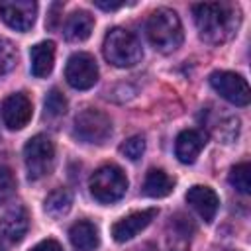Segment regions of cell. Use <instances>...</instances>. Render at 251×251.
<instances>
[{
  "mask_svg": "<svg viewBox=\"0 0 251 251\" xmlns=\"http://www.w3.org/2000/svg\"><path fill=\"white\" fill-rule=\"evenodd\" d=\"M175 188V178L169 176L163 169H151L145 175L143 180V192L149 198H165L173 192Z\"/></svg>",
  "mask_w": 251,
  "mask_h": 251,
  "instance_id": "obj_18",
  "label": "cell"
},
{
  "mask_svg": "<svg viewBox=\"0 0 251 251\" xmlns=\"http://www.w3.org/2000/svg\"><path fill=\"white\" fill-rule=\"evenodd\" d=\"M31 114H33L31 100L24 92H14L6 96V100L2 102V122L12 131L24 129L29 124Z\"/></svg>",
  "mask_w": 251,
  "mask_h": 251,
  "instance_id": "obj_10",
  "label": "cell"
},
{
  "mask_svg": "<svg viewBox=\"0 0 251 251\" xmlns=\"http://www.w3.org/2000/svg\"><path fill=\"white\" fill-rule=\"evenodd\" d=\"M88 188L100 204H114L126 194L127 178L118 165H102L92 173Z\"/></svg>",
  "mask_w": 251,
  "mask_h": 251,
  "instance_id": "obj_4",
  "label": "cell"
},
{
  "mask_svg": "<svg viewBox=\"0 0 251 251\" xmlns=\"http://www.w3.org/2000/svg\"><path fill=\"white\" fill-rule=\"evenodd\" d=\"M35 16H37V4L31 0H2L0 2L2 22L16 31L31 29Z\"/></svg>",
  "mask_w": 251,
  "mask_h": 251,
  "instance_id": "obj_9",
  "label": "cell"
},
{
  "mask_svg": "<svg viewBox=\"0 0 251 251\" xmlns=\"http://www.w3.org/2000/svg\"><path fill=\"white\" fill-rule=\"evenodd\" d=\"M198 35L212 45L229 41L239 27L241 12L231 2H204L192 6Z\"/></svg>",
  "mask_w": 251,
  "mask_h": 251,
  "instance_id": "obj_1",
  "label": "cell"
},
{
  "mask_svg": "<svg viewBox=\"0 0 251 251\" xmlns=\"http://www.w3.org/2000/svg\"><path fill=\"white\" fill-rule=\"evenodd\" d=\"M208 80H210V86L229 104H235V106L249 104L251 100L249 84L241 75L231 71H214Z\"/></svg>",
  "mask_w": 251,
  "mask_h": 251,
  "instance_id": "obj_7",
  "label": "cell"
},
{
  "mask_svg": "<svg viewBox=\"0 0 251 251\" xmlns=\"http://www.w3.org/2000/svg\"><path fill=\"white\" fill-rule=\"evenodd\" d=\"M186 202L190 204V208L206 222L210 224L220 208V198L218 194L210 188V186H202V184H194L192 188H188L186 192Z\"/></svg>",
  "mask_w": 251,
  "mask_h": 251,
  "instance_id": "obj_12",
  "label": "cell"
},
{
  "mask_svg": "<svg viewBox=\"0 0 251 251\" xmlns=\"http://www.w3.org/2000/svg\"><path fill=\"white\" fill-rule=\"evenodd\" d=\"M159 214L157 208H147V210H139V212H131L127 216H124L122 220H118L112 226V237L118 243H126L129 239H133L139 231H143Z\"/></svg>",
  "mask_w": 251,
  "mask_h": 251,
  "instance_id": "obj_11",
  "label": "cell"
},
{
  "mask_svg": "<svg viewBox=\"0 0 251 251\" xmlns=\"http://www.w3.org/2000/svg\"><path fill=\"white\" fill-rule=\"evenodd\" d=\"M206 145V135L198 129H184L176 135V141H175V153H176V159L184 165H190L198 159L200 151L204 149Z\"/></svg>",
  "mask_w": 251,
  "mask_h": 251,
  "instance_id": "obj_14",
  "label": "cell"
},
{
  "mask_svg": "<svg viewBox=\"0 0 251 251\" xmlns=\"http://www.w3.org/2000/svg\"><path fill=\"white\" fill-rule=\"evenodd\" d=\"M24 163H25L29 180H39L45 175H49L53 169V163H55L53 141L43 133L29 137L27 143L24 145Z\"/></svg>",
  "mask_w": 251,
  "mask_h": 251,
  "instance_id": "obj_5",
  "label": "cell"
},
{
  "mask_svg": "<svg viewBox=\"0 0 251 251\" xmlns=\"http://www.w3.org/2000/svg\"><path fill=\"white\" fill-rule=\"evenodd\" d=\"M92 27H94V18L86 10H76L67 18L63 31H65V37L69 41L78 43V41H84L90 37Z\"/></svg>",
  "mask_w": 251,
  "mask_h": 251,
  "instance_id": "obj_17",
  "label": "cell"
},
{
  "mask_svg": "<svg viewBox=\"0 0 251 251\" xmlns=\"http://www.w3.org/2000/svg\"><path fill=\"white\" fill-rule=\"evenodd\" d=\"M173 220V218H171ZM190 218H184V216H175V220L171 222L173 226V233H169L165 237V245L161 247V251H188V243H186V237H188V229L192 231V224L188 222Z\"/></svg>",
  "mask_w": 251,
  "mask_h": 251,
  "instance_id": "obj_19",
  "label": "cell"
},
{
  "mask_svg": "<svg viewBox=\"0 0 251 251\" xmlns=\"http://www.w3.org/2000/svg\"><path fill=\"white\" fill-rule=\"evenodd\" d=\"M0 251H4V247H2V245H0Z\"/></svg>",
  "mask_w": 251,
  "mask_h": 251,
  "instance_id": "obj_29",
  "label": "cell"
},
{
  "mask_svg": "<svg viewBox=\"0 0 251 251\" xmlns=\"http://www.w3.org/2000/svg\"><path fill=\"white\" fill-rule=\"evenodd\" d=\"M120 153L124 157H127L129 161H137L141 159V155L145 153V139L141 135H133L129 139H126L122 145H120Z\"/></svg>",
  "mask_w": 251,
  "mask_h": 251,
  "instance_id": "obj_24",
  "label": "cell"
},
{
  "mask_svg": "<svg viewBox=\"0 0 251 251\" xmlns=\"http://www.w3.org/2000/svg\"><path fill=\"white\" fill-rule=\"evenodd\" d=\"M227 180L237 192L249 194L251 192V167H249V163H239V165L231 167Z\"/></svg>",
  "mask_w": 251,
  "mask_h": 251,
  "instance_id": "obj_21",
  "label": "cell"
},
{
  "mask_svg": "<svg viewBox=\"0 0 251 251\" xmlns=\"http://www.w3.org/2000/svg\"><path fill=\"white\" fill-rule=\"evenodd\" d=\"M29 227V216L27 210L22 204H16L8 208L0 218V235L12 243H18L24 239Z\"/></svg>",
  "mask_w": 251,
  "mask_h": 251,
  "instance_id": "obj_13",
  "label": "cell"
},
{
  "mask_svg": "<svg viewBox=\"0 0 251 251\" xmlns=\"http://www.w3.org/2000/svg\"><path fill=\"white\" fill-rule=\"evenodd\" d=\"M45 116H51V118H57V116H63L67 112V98L63 96V92L59 88H53L47 96H45Z\"/></svg>",
  "mask_w": 251,
  "mask_h": 251,
  "instance_id": "obj_23",
  "label": "cell"
},
{
  "mask_svg": "<svg viewBox=\"0 0 251 251\" xmlns=\"http://www.w3.org/2000/svg\"><path fill=\"white\" fill-rule=\"evenodd\" d=\"M16 61H18V49H16V45L10 39L0 37V76L8 75L16 67Z\"/></svg>",
  "mask_w": 251,
  "mask_h": 251,
  "instance_id": "obj_22",
  "label": "cell"
},
{
  "mask_svg": "<svg viewBox=\"0 0 251 251\" xmlns=\"http://www.w3.org/2000/svg\"><path fill=\"white\" fill-rule=\"evenodd\" d=\"M147 37L159 53H173L184 39L180 18L171 8H157L147 20Z\"/></svg>",
  "mask_w": 251,
  "mask_h": 251,
  "instance_id": "obj_2",
  "label": "cell"
},
{
  "mask_svg": "<svg viewBox=\"0 0 251 251\" xmlns=\"http://www.w3.org/2000/svg\"><path fill=\"white\" fill-rule=\"evenodd\" d=\"M29 251H63V249L55 239H43L37 245H33Z\"/></svg>",
  "mask_w": 251,
  "mask_h": 251,
  "instance_id": "obj_26",
  "label": "cell"
},
{
  "mask_svg": "<svg viewBox=\"0 0 251 251\" xmlns=\"http://www.w3.org/2000/svg\"><path fill=\"white\" fill-rule=\"evenodd\" d=\"M102 51H104L106 61L118 69L133 67L143 57L139 39L124 27H112L106 33L104 43H102Z\"/></svg>",
  "mask_w": 251,
  "mask_h": 251,
  "instance_id": "obj_3",
  "label": "cell"
},
{
  "mask_svg": "<svg viewBox=\"0 0 251 251\" xmlns=\"http://www.w3.org/2000/svg\"><path fill=\"white\" fill-rule=\"evenodd\" d=\"M31 59V75L37 78H45L51 75L55 65V43L53 41H39L29 51Z\"/></svg>",
  "mask_w": 251,
  "mask_h": 251,
  "instance_id": "obj_15",
  "label": "cell"
},
{
  "mask_svg": "<svg viewBox=\"0 0 251 251\" xmlns=\"http://www.w3.org/2000/svg\"><path fill=\"white\" fill-rule=\"evenodd\" d=\"M73 206V194L67 188H55L53 192L47 194L43 208L51 218H61L65 216Z\"/></svg>",
  "mask_w": 251,
  "mask_h": 251,
  "instance_id": "obj_20",
  "label": "cell"
},
{
  "mask_svg": "<svg viewBox=\"0 0 251 251\" xmlns=\"http://www.w3.org/2000/svg\"><path fill=\"white\" fill-rule=\"evenodd\" d=\"M135 251H145V249H135Z\"/></svg>",
  "mask_w": 251,
  "mask_h": 251,
  "instance_id": "obj_28",
  "label": "cell"
},
{
  "mask_svg": "<svg viewBox=\"0 0 251 251\" xmlns=\"http://www.w3.org/2000/svg\"><path fill=\"white\" fill-rule=\"evenodd\" d=\"M94 6H98L102 10H120L124 6V2H102V0H96Z\"/></svg>",
  "mask_w": 251,
  "mask_h": 251,
  "instance_id": "obj_27",
  "label": "cell"
},
{
  "mask_svg": "<svg viewBox=\"0 0 251 251\" xmlns=\"http://www.w3.org/2000/svg\"><path fill=\"white\" fill-rule=\"evenodd\" d=\"M69 239H71L75 249H78V251H92L100 243L98 227L92 222H88V220H78L76 224L71 226Z\"/></svg>",
  "mask_w": 251,
  "mask_h": 251,
  "instance_id": "obj_16",
  "label": "cell"
},
{
  "mask_svg": "<svg viewBox=\"0 0 251 251\" xmlns=\"http://www.w3.org/2000/svg\"><path fill=\"white\" fill-rule=\"evenodd\" d=\"M67 82L76 90H88L98 82V65L90 53H73L65 67Z\"/></svg>",
  "mask_w": 251,
  "mask_h": 251,
  "instance_id": "obj_8",
  "label": "cell"
},
{
  "mask_svg": "<svg viewBox=\"0 0 251 251\" xmlns=\"http://www.w3.org/2000/svg\"><path fill=\"white\" fill-rule=\"evenodd\" d=\"M112 135V122L110 118L96 108H84L75 118V137L82 143L102 145Z\"/></svg>",
  "mask_w": 251,
  "mask_h": 251,
  "instance_id": "obj_6",
  "label": "cell"
},
{
  "mask_svg": "<svg viewBox=\"0 0 251 251\" xmlns=\"http://www.w3.org/2000/svg\"><path fill=\"white\" fill-rule=\"evenodd\" d=\"M16 190V178L6 165H0V204L6 202Z\"/></svg>",
  "mask_w": 251,
  "mask_h": 251,
  "instance_id": "obj_25",
  "label": "cell"
}]
</instances>
